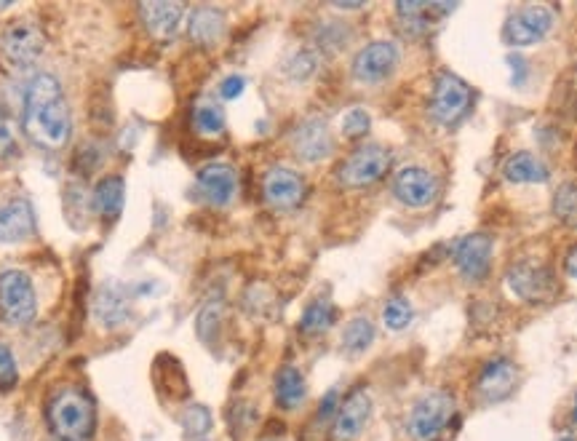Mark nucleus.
<instances>
[{
	"label": "nucleus",
	"instance_id": "f257e3e1",
	"mask_svg": "<svg viewBox=\"0 0 577 441\" xmlns=\"http://www.w3.org/2000/svg\"><path fill=\"white\" fill-rule=\"evenodd\" d=\"M22 129L38 147L59 150L73 134V118L67 107L62 83L51 73H38L27 83Z\"/></svg>",
	"mask_w": 577,
	"mask_h": 441
},
{
	"label": "nucleus",
	"instance_id": "f03ea898",
	"mask_svg": "<svg viewBox=\"0 0 577 441\" xmlns=\"http://www.w3.org/2000/svg\"><path fill=\"white\" fill-rule=\"evenodd\" d=\"M49 420L62 441H89L94 436L97 412L86 393L78 388H65L51 401Z\"/></svg>",
	"mask_w": 577,
	"mask_h": 441
},
{
	"label": "nucleus",
	"instance_id": "7ed1b4c3",
	"mask_svg": "<svg viewBox=\"0 0 577 441\" xmlns=\"http://www.w3.org/2000/svg\"><path fill=\"white\" fill-rule=\"evenodd\" d=\"M38 313L33 278L25 270H3L0 273V321L9 327H27Z\"/></svg>",
	"mask_w": 577,
	"mask_h": 441
},
{
	"label": "nucleus",
	"instance_id": "20e7f679",
	"mask_svg": "<svg viewBox=\"0 0 577 441\" xmlns=\"http://www.w3.org/2000/svg\"><path fill=\"white\" fill-rule=\"evenodd\" d=\"M46 49L43 27L30 17H19L6 25L0 35V57L9 67H30Z\"/></svg>",
	"mask_w": 577,
	"mask_h": 441
},
{
	"label": "nucleus",
	"instance_id": "39448f33",
	"mask_svg": "<svg viewBox=\"0 0 577 441\" xmlns=\"http://www.w3.org/2000/svg\"><path fill=\"white\" fill-rule=\"evenodd\" d=\"M455 412V399L447 391H428L415 401L407 417V431L415 441L436 439Z\"/></svg>",
	"mask_w": 577,
	"mask_h": 441
},
{
	"label": "nucleus",
	"instance_id": "423d86ee",
	"mask_svg": "<svg viewBox=\"0 0 577 441\" xmlns=\"http://www.w3.org/2000/svg\"><path fill=\"white\" fill-rule=\"evenodd\" d=\"M388 169H391V150L382 145H364L342 161L337 177L345 188H366L382 180Z\"/></svg>",
	"mask_w": 577,
	"mask_h": 441
},
{
	"label": "nucleus",
	"instance_id": "0eeeda50",
	"mask_svg": "<svg viewBox=\"0 0 577 441\" xmlns=\"http://www.w3.org/2000/svg\"><path fill=\"white\" fill-rule=\"evenodd\" d=\"M553 11L548 6H540V3H529V6H521L508 17L503 27V41L508 46H516V49H524V46H535L545 38V35L553 30Z\"/></svg>",
	"mask_w": 577,
	"mask_h": 441
},
{
	"label": "nucleus",
	"instance_id": "6e6552de",
	"mask_svg": "<svg viewBox=\"0 0 577 441\" xmlns=\"http://www.w3.org/2000/svg\"><path fill=\"white\" fill-rule=\"evenodd\" d=\"M505 284L524 303H548L556 294L553 270L540 262H516L505 273Z\"/></svg>",
	"mask_w": 577,
	"mask_h": 441
},
{
	"label": "nucleus",
	"instance_id": "1a4fd4ad",
	"mask_svg": "<svg viewBox=\"0 0 577 441\" xmlns=\"http://www.w3.org/2000/svg\"><path fill=\"white\" fill-rule=\"evenodd\" d=\"M468 107H471L468 83L452 73H441L436 78V86H433L431 94L433 121L441 123V126H452V123H457L468 113Z\"/></svg>",
	"mask_w": 577,
	"mask_h": 441
},
{
	"label": "nucleus",
	"instance_id": "9d476101",
	"mask_svg": "<svg viewBox=\"0 0 577 441\" xmlns=\"http://www.w3.org/2000/svg\"><path fill=\"white\" fill-rule=\"evenodd\" d=\"M401 62V51L393 41H372L358 51L353 59V75L361 83H380L396 73Z\"/></svg>",
	"mask_w": 577,
	"mask_h": 441
},
{
	"label": "nucleus",
	"instance_id": "9b49d317",
	"mask_svg": "<svg viewBox=\"0 0 577 441\" xmlns=\"http://www.w3.org/2000/svg\"><path fill=\"white\" fill-rule=\"evenodd\" d=\"M393 196L409 209H423L439 196V182L425 166H404L393 177Z\"/></svg>",
	"mask_w": 577,
	"mask_h": 441
},
{
	"label": "nucleus",
	"instance_id": "f8f14e48",
	"mask_svg": "<svg viewBox=\"0 0 577 441\" xmlns=\"http://www.w3.org/2000/svg\"><path fill=\"white\" fill-rule=\"evenodd\" d=\"M452 262L465 281H481L489 273V262H492V238L484 233L463 236L452 246Z\"/></svg>",
	"mask_w": 577,
	"mask_h": 441
},
{
	"label": "nucleus",
	"instance_id": "ddd939ff",
	"mask_svg": "<svg viewBox=\"0 0 577 441\" xmlns=\"http://www.w3.org/2000/svg\"><path fill=\"white\" fill-rule=\"evenodd\" d=\"M262 196L278 212H289V209H297L302 204L305 180L286 166H273L262 180Z\"/></svg>",
	"mask_w": 577,
	"mask_h": 441
},
{
	"label": "nucleus",
	"instance_id": "4468645a",
	"mask_svg": "<svg viewBox=\"0 0 577 441\" xmlns=\"http://www.w3.org/2000/svg\"><path fill=\"white\" fill-rule=\"evenodd\" d=\"M369 417H372V396L366 388H356L334 415V441H356L366 431Z\"/></svg>",
	"mask_w": 577,
	"mask_h": 441
},
{
	"label": "nucleus",
	"instance_id": "2eb2a0df",
	"mask_svg": "<svg viewBox=\"0 0 577 441\" xmlns=\"http://www.w3.org/2000/svg\"><path fill=\"white\" fill-rule=\"evenodd\" d=\"M292 147L297 158H302L305 164H318V161L332 156L334 139L324 118H308V121H302L292 134Z\"/></svg>",
	"mask_w": 577,
	"mask_h": 441
},
{
	"label": "nucleus",
	"instance_id": "dca6fc26",
	"mask_svg": "<svg viewBox=\"0 0 577 441\" xmlns=\"http://www.w3.org/2000/svg\"><path fill=\"white\" fill-rule=\"evenodd\" d=\"M35 233V212L27 198H11L0 206V244H22Z\"/></svg>",
	"mask_w": 577,
	"mask_h": 441
},
{
	"label": "nucleus",
	"instance_id": "f3484780",
	"mask_svg": "<svg viewBox=\"0 0 577 441\" xmlns=\"http://www.w3.org/2000/svg\"><path fill=\"white\" fill-rule=\"evenodd\" d=\"M198 190L212 206H228L238 193V174L230 164H206L198 172Z\"/></svg>",
	"mask_w": 577,
	"mask_h": 441
},
{
	"label": "nucleus",
	"instance_id": "a211bd4d",
	"mask_svg": "<svg viewBox=\"0 0 577 441\" xmlns=\"http://www.w3.org/2000/svg\"><path fill=\"white\" fill-rule=\"evenodd\" d=\"M516 380H519V369L516 364L508 359H492L487 367L481 369L479 375V396L487 404H497V401H505L516 388Z\"/></svg>",
	"mask_w": 577,
	"mask_h": 441
},
{
	"label": "nucleus",
	"instance_id": "6ab92c4d",
	"mask_svg": "<svg viewBox=\"0 0 577 441\" xmlns=\"http://www.w3.org/2000/svg\"><path fill=\"white\" fill-rule=\"evenodd\" d=\"M139 17L147 33L158 41H171L182 27L185 6L182 3H139Z\"/></svg>",
	"mask_w": 577,
	"mask_h": 441
},
{
	"label": "nucleus",
	"instance_id": "aec40b11",
	"mask_svg": "<svg viewBox=\"0 0 577 441\" xmlns=\"http://www.w3.org/2000/svg\"><path fill=\"white\" fill-rule=\"evenodd\" d=\"M225 30H228V19L220 9L214 6H198L190 19H187V35L196 46H204V49H212L217 43L225 38Z\"/></svg>",
	"mask_w": 577,
	"mask_h": 441
},
{
	"label": "nucleus",
	"instance_id": "412c9836",
	"mask_svg": "<svg viewBox=\"0 0 577 441\" xmlns=\"http://www.w3.org/2000/svg\"><path fill=\"white\" fill-rule=\"evenodd\" d=\"M455 3H428V0H409V3H399L396 6V14L401 17V25L407 27L412 35L425 33L428 27L436 22L439 17L455 11Z\"/></svg>",
	"mask_w": 577,
	"mask_h": 441
},
{
	"label": "nucleus",
	"instance_id": "4be33fe9",
	"mask_svg": "<svg viewBox=\"0 0 577 441\" xmlns=\"http://www.w3.org/2000/svg\"><path fill=\"white\" fill-rule=\"evenodd\" d=\"M503 177L513 185H543V182H548L551 172L535 153L521 150V153L508 156V161L503 164Z\"/></svg>",
	"mask_w": 577,
	"mask_h": 441
},
{
	"label": "nucleus",
	"instance_id": "5701e85b",
	"mask_svg": "<svg viewBox=\"0 0 577 441\" xmlns=\"http://www.w3.org/2000/svg\"><path fill=\"white\" fill-rule=\"evenodd\" d=\"M131 300L126 297V289L123 286H105L97 297V305H94V316L99 319V324L105 327H118L123 324V319L129 316Z\"/></svg>",
	"mask_w": 577,
	"mask_h": 441
},
{
	"label": "nucleus",
	"instance_id": "b1692460",
	"mask_svg": "<svg viewBox=\"0 0 577 441\" xmlns=\"http://www.w3.org/2000/svg\"><path fill=\"white\" fill-rule=\"evenodd\" d=\"M123 201H126V185H123L121 177H105V180L97 182L94 188V209L99 212V217L115 222L123 212Z\"/></svg>",
	"mask_w": 577,
	"mask_h": 441
},
{
	"label": "nucleus",
	"instance_id": "393cba45",
	"mask_svg": "<svg viewBox=\"0 0 577 441\" xmlns=\"http://www.w3.org/2000/svg\"><path fill=\"white\" fill-rule=\"evenodd\" d=\"M308 396V385H305V377L297 367L286 364V367L278 369L276 375V399L284 409H297Z\"/></svg>",
	"mask_w": 577,
	"mask_h": 441
},
{
	"label": "nucleus",
	"instance_id": "a878e982",
	"mask_svg": "<svg viewBox=\"0 0 577 441\" xmlns=\"http://www.w3.org/2000/svg\"><path fill=\"white\" fill-rule=\"evenodd\" d=\"M193 129L201 137H222L225 134V110L214 99H201L193 107Z\"/></svg>",
	"mask_w": 577,
	"mask_h": 441
},
{
	"label": "nucleus",
	"instance_id": "bb28decb",
	"mask_svg": "<svg viewBox=\"0 0 577 441\" xmlns=\"http://www.w3.org/2000/svg\"><path fill=\"white\" fill-rule=\"evenodd\" d=\"M334 319H337V311L329 300H316L305 308L300 319V329L305 335H324L326 329H332Z\"/></svg>",
	"mask_w": 577,
	"mask_h": 441
},
{
	"label": "nucleus",
	"instance_id": "cd10ccee",
	"mask_svg": "<svg viewBox=\"0 0 577 441\" xmlns=\"http://www.w3.org/2000/svg\"><path fill=\"white\" fill-rule=\"evenodd\" d=\"M372 343H374L372 319H366V316H356V319H350L345 332H342V348H345L350 356H358V353H364Z\"/></svg>",
	"mask_w": 577,
	"mask_h": 441
},
{
	"label": "nucleus",
	"instance_id": "c85d7f7f",
	"mask_svg": "<svg viewBox=\"0 0 577 441\" xmlns=\"http://www.w3.org/2000/svg\"><path fill=\"white\" fill-rule=\"evenodd\" d=\"M553 214L567 228H577V182L569 180L553 193Z\"/></svg>",
	"mask_w": 577,
	"mask_h": 441
},
{
	"label": "nucleus",
	"instance_id": "c756f323",
	"mask_svg": "<svg viewBox=\"0 0 577 441\" xmlns=\"http://www.w3.org/2000/svg\"><path fill=\"white\" fill-rule=\"evenodd\" d=\"M182 428H185L187 441L209 439V433H212V412L204 404L187 407V412L182 415Z\"/></svg>",
	"mask_w": 577,
	"mask_h": 441
},
{
	"label": "nucleus",
	"instance_id": "7c9ffc66",
	"mask_svg": "<svg viewBox=\"0 0 577 441\" xmlns=\"http://www.w3.org/2000/svg\"><path fill=\"white\" fill-rule=\"evenodd\" d=\"M415 319V308L407 297H391L385 308H382V324L391 332H404Z\"/></svg>",
	"mask_w": 577,
	"mask_h": 441
},
{
	"label": "nucleus",
	"instance_id": "2f4dec72",
	"mask_svg": "<svg viewBox=\"0 0 577 441\" xmlns=\"http://www.w3.org/2000/svg\"><path fill=\"white\" fill-rule=\"evenodd\" d=\"M316 70H318V54L310 49L294 51L292 59L286 62V73H289V78H294V81H308Z\"/></svg>",
	"mask_w": 577,
	"mask_h": 441
},
{
	"label": "nucleus",
	"instance_id": "473e14b6",
	"mask_svg": "<svg viewBox=\"0 0 577 441\" xmlns=\"http://www.w3.org/2000/svg\"><path fill=\"white\" fill-rule=\"evenodd\" d=\"M369 126H372V118H369L364 107H353V110L342 115V134H345V137H364Z\"/></svg>",
	"mask_w": 577,
	"mask_h": 441
},
{
	"label": "nucleus",
	"instance_id": "72a5a7b5",
	"mask_svg": "<svg viewBox=\"0 0 577 441\" xmlns=\"http://www.w3.org/2000/svg\"><path fill=\"white\" fill-rule=\"evenodd\" d=\"M19 380V369H17V359L11 353L9 345L0 343V391H11Z\"/></svg>",
	"mask_w": 577,
	"mask_h": 441
},
{
	"label": "nucleus",
	"instance_id": "f704fd0d",
	"mask_svg": "<svg viewBox=\"0 0 577 441\" xmlns=\"http://www.w3.org/2000/svg\"><path fill=\"white\" fill-rule=\"evenodd\" d=\"M14 150H17V139H14L11 123L6 121V115L0 113V158L11 156Z\"/></svg>",
	"mask_w": 577,
	"mask_h": 441
},
{
	"label": "nucleus",
	"instance_id": "c9c22d12",
	"mask_svg": "<svg viewBox=\"0 0 577 441\" xmlns=\"http://www.w3.org/2000/svg\"><path fill=\"white\" fill-rule=\"evenodd\" d=\"M244 89H246L244 75H228V78L220 83L222 99H238L241 94H244Z\"/></svg>",
	"mask_w": 577,
	"mask_h": 441
},
{
	"label": "nucleus",
	"instance_id": "e433bc0d",
	"mask_svg": "<svg viewBox=\"0 0 577 441\" xmlns=\"http://www.w3.org/2000/svg\"><path fill=\"white\" fill-rule=\"evenodd\" d=\"M337 401H340V393L337 391L326 393L324 401H321V409H318V417H321V420H326V417L337 415Z\"/></svg>",
	"mask_w": 577,
	"mask_h": 441
},
{
	"label": "nucleus",
	"instance_id": "4c0bfd02",
	"mask_svg": "<svg viewBox=\"0 0 577 441\" xmlns=\"http://www.w3.org/2000/svg\"><path fill=\"white\" fill-rule=\"evenodd\" d=\"M567 273L572 278H577V249H572L567 257Z\"/></svg>",
	"mask_w": 577,
	"mask_h": 441
},
{
	"label": "nucleus",
	"instance_id": "58836bf2",
	"mask_svg": "<svg viewBox=\"0 0 577 441\" xmlns=\"http://www.w3.org/2000/svg\"><path fill=\"white\" fill-rule=\"evenodd\" d=\"M559 441H575V436H564V439H559Z\"/></svg>",
	"mask_w": 577,
	"mask_h": 441
},
{
	"label": "nucleus",
	"instance_id": "ea45409f",
	"mask_svg": "<svg viewBox=\"0 0 577 441\" xmlns=\"http://www.w3.org/2000/svg\"><path fill=\"white\" fill-rule=\"evenodd\" d=\"M575 423H577V401H575Z\"/></svg>",
	"mask_w": 577,
	"mask_h": 441
},
{
	"label": "nucleus",
	"instance_id": "a19ab883",
	"mask_svg": "<svg viewBox=\"0 0 577 441\" xmlns=\"http://www.w3.org/2000/svg\"><path fill=\"white\" fill-rule=\"evenodd\" d=\"M59 441H62V439H59Z\"/></svg>",
	"mask_w": 577,
	"mask_h": 441
}]
</instances>
